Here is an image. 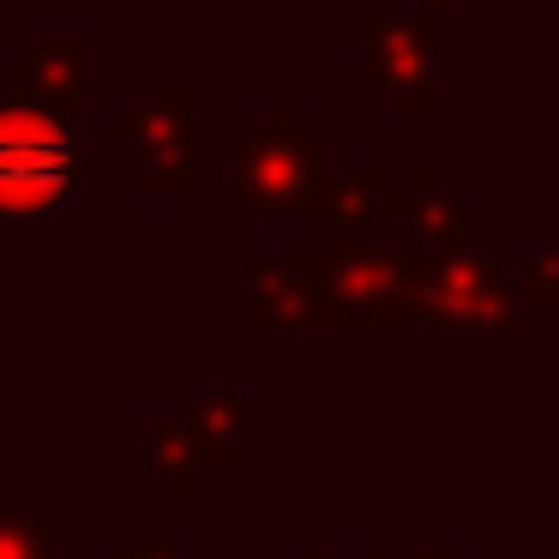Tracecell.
I'll list each match as a JSON object with an SVG mask.
<instances>
[{
  "label": "cell",
  "instance_id": "obj_4",
  "mask_svg": "<svg viewBox=\"0 0 559 559\" xmlns=\"http://www.w3.org/2000/svg\"><path fill=\"white\" fill-rule=\"evenodd\" d=\"M193 121L199 97L187 85H151L139 109H121L109 121L115 139L139 145V187L157 199H187L199 187V157H193Z\"/></svg>",
  "mask_w": 559,
  "mask_h": 559
},
{
  "label": "cell",
  "instance_id": "obj_1",
  "mask_svg": "<svg viewBox=\"0 0 559 559\" xmlns=\"http://www.w3.org/2000/svg\"><path fill=\"white\" fill-rule=\"evenodd\" d=\"M85 121H67L0 85V223L61 217L85 187Z\"/></svg>",
  "mask_w": 559,
  "mask_h": 559
},
{
  "label": "cell",
  "instance_id": "obj_7",
  "mask_svg": "<svg viewBox=\"0 0 559 559\" xmlns=\"http://www.w3.org/2000/svg\"><path fill=\"white\" fill-rule=\"evenodd\" d=\"M139 457H145V469H157L163 481H169V493H193L199 445H193V433H187L181 421H169V415H145V427H139Z\"/></svg>",
  "mask_w": 559,
  "mask_h": 559
},
{
  "label": "cell",
  "instance_id": "obj_6",
  "mask_svg": "<svg viewBox=\"0 0 559 559\" xmlns=\"http://www.w3.org/2000/svg\"><path fill=\"white\" fill-rule=\"evenodd\" d=\"M319 289H325V259L283 253L253 271V319L259 325H289V319H319Z\"/></svg>",
  "mask_w": 559,
  "mask_h": 559
},
{
  "label": "cell",
  "instance_id": "obj_10",
  "mask_svg": "<svg viewBox=\"0 0 559 559\" xmlns=\"http://www.w3.org/2000/svg\"><path fill=\"white\" fill-rule=\"evenodd\" d=\"M0 559H61V547L31 506H0Z\"/></svg>",
  "mask_w": 559,
  "mask_h": 559
},
{
  "label": "cell",
  "instance_id": "obj_12",
  "mask_svg": "<svg viewBox=\"0 0 559 559\" xmlns=\"http://www.w3.org/2000/svg\"><path fill=\"white\" fill-rule=\"evenodd\" d=\"M421 7H427V13H439V19H445V7H457V0H421Z\"/></svg>",
  "mask_w": 559,
  "mask_h": 559
},
{
  "label": "cell",
  "instance_id": "obj_5",
  "mask_svg": "<svg viewBox=\"0 0 559 559\" xmlns=\"http://www.w3.org/2000/svg\"><path fill=\"white\" fill-rule=\"evenodd\" d=\"M19 97L43 103V109L85 121V37L79 31H37L19 61H7V79Z\"/></svg>",
  "mask_w": 559,
  "mask_h": 559
},
{
  "label": "cell",
  "instance_id": "obj_9",
  "mask_svg": "<svg viewBox=\"0 0 559 559\" xmlns=\"http://www.w3.org/2000/svg\"><path fill=\"white\" fill-rule=\"evenodd\" d=\"M379 205H385V169H361V175H349V181H331L307 217H331V223H337V235L349 241V235L361 229Z\"/></svg>",
  "mask_w": 559,
  "mask_h": 559
},
{
  "label": "cell",
  "instance_id": "obj_11",
  "mask_svg": "<svg viewBox=\"0 0 559 559\" xmlns=\"http://www.w3.org/2000/svg\"><path fill=\"white\" fill-rule=\"evenodd\" d=\"M115 559H187V554L175 547L169 523H145V530H139V547H121Z\"/></svg>",
  "mask_w": 559,
  "mask_h": 559
},
{
  "label": "cell",
  "instance_id": "obj_2",
  "mask_svg": "<svg viewBox=\"0 0 559 559\" xmlns=\"http://www.w3.org/2000/svg\"><path fill=\"white\" fill-rule=\"evenodd\" d=\"M367 49H361V85H373L391 109L403 115H433L445 103V19L427 7H385L367 0L361 13Z\"/></svg>",
  "mask_w": 559,
  "mask_h": 559
},
{
  "label": "cell",
  "instance_id": "obj_8",
  "mask_svg": "<svg viewBox=\"0 0 559 559\" xmlns=\"http://www.w3.org/2000/svg\"><path fill=\"white\" fill-rule=\"evenodd\" d=\"M187 433L199 445V463H247V409L235 391H205L199 421Z\"/></svg>",
  "mask_w": 559,
  "mask_h": 559
},
{
  "label": "cell",
  "instance_id": "obj_3",
  "mask_svg": "<svg viewBox=\"0 0 559 559\" xmlns=\"http://www.w3.org/2000/svg\"><path fill=\"white\" fill-rule=\"evenodd\" d=\"M223 163L235 199L253 211H313L331 187V145L307 133L301 115H253L247 139H229Z\"/></svg>",
  "mask_w": 559,
  "mask_h": 559
}]
</instances>
